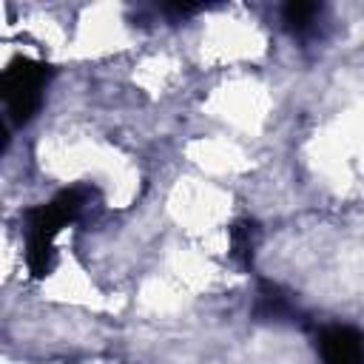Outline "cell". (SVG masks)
I'll list each match as a JSON object with an SVG mask.
<instances>
[{
	"instance_id": "1",
	"label": "cell",
	"mask_w": 364,
	"mask_h": 364,
	"mask_svg": "<svg viewBox=\"0 0 364 364\" xmlns=\"http://www.w3.org/2000/svg\"><path fill=\"white\" fill-rule=\"evenodd\" d=\"M48 80V68L37 60L28 57H17L6 74H3V97H6V108L11 114L14 122H28L40 102H43V88Z\"/></svg>"
},
{
	"instance_id": "2",
	"label": "cell",
	"mask_w": 364,
	"mask_h": 364,
	"mask_svg": "<svg viewBox=\"0 0 364 364\" xmlns=\"http://www.w3.org/2000/svg\"><path fill=\"white\" fill-rule=\"evenodd\" d=\"M324 364H364V336L355 327H327L318 336Z\"/></svg>"
},
{
	"instance_id": "3",
	"label": "cell",
	"mask_w": 364,
	"mask_h": 364,
	"mask_svg": "<svg viewBox=\"0 0 364 364\" xmlns=\"http://www.w3.org/2000/svg\"><path fill=\"white\" fill-rule=\"evenodd\" d=\"M259 242V225L253 219H242L230 228V256L247 270L253 264V250Z\"/></svg>"
},
{
	"instance_id": "4",
	"label": "cell",
	"mask_w": 364,
	"mask_h": 364,
	"mask_svg": "<svg viewBox=\"0 0 364 364\" xmlns=\"http://www.w3.org/2000/svg\"><path fill=\"white\" fill-rule=\"evenodd\" d=\"M290 313H293V307H290L287 296L276 284L262 282L259 296H256V316L259 318H287Z\"/></svg>"
},
{
	"instance_id": "5",
	"label": "cell",
	"mask_w": 364,
	"mask_h": 364,
	"mask_svg": "<svg viewBox=\"0 0 364 364\" xmlns=\"http://www.w3.org/2000/svg\"><path fill=\"white\" fill-rule=\"evenodd\" d=\"M284 23H287V28H293V31H307L310 26H313V20H316V14H318V6L316 3H304V0H293V3H287L284 6Z\"/></svg>"
}]
</instances>
